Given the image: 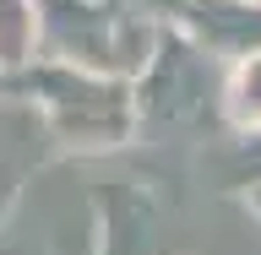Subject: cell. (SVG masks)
<instances>
[{
  "mask_svg": "<svg viewBox=\"0 0 261 255\" xmlns=\"http://www.w3.org/2000/svg\"><path fill=\"white\" fill-rule=\"evenodd\" d=\"M16 98L38 114L44 136L60 152H120L142 130L130 76H103L87 65L38 60L16 76Z\"/></svg>",
  "mask_w": 261,
  "mask_h": 255,
  "instance_id": "obj_1",
  "label": "cell"
},
{
  "mask_svg": "<svg viewBox=\"0 0 261 255\" xmlns=\"http://www.w3.org/2000/svg\"><path fill=\"white\" fill-rule=\"evenodd\" d=\"M38 27H44L38 60H65L130 81L158 44V22L136 0H38Z\"/></svg>",
  "mask_w": 261,
  "mask_h": 255,
  "instance_id": "obj_2",
  "label": "cell"
},
{
  "mask_svg": "<svg viewBox=\"0 0 261 255\" xmlns=\"http://www.w3.org/2000/svg\"><path fill=\"white\" fill-rule=\"evenodd\" d=\"M130 87H136L142 130L196 125L207 114V98H212V60L196 38H185V33L158 22V44H152V54H147V65L136 71Z\"/></svg>",
  "mask_w": 261,
  "mask_h": 255,
  "instance_id": "obj_3",
  "label": "cell"
},
{
  "mask_svg": "<svg viewBox=\"0 0 261 255\" xmlns=\"http://www.w3.org/2000/svg\"><path fill=\"white\" fill-rule=\"evenodd\" d=\"M98 255H169L158 244V201L142 190V179H109L98 185Z\"/></svg>",
  "mask_w": 261,
  "mask_h": 255,
  "instance_id": "obj_4",
  "label": "cell"
},
{
  "mask_svg": "<svg viewBox=\"0 0 261 255\" xmlns=\"http://www.w3.org/2000/svg\"><path fill=\"white\" fill-rule=\"evenodd\" d=\"M218 109H223V120L240 136H261V44L245 49L240 60H228Z\"/></svg>",
  "mask_w": 261,
  "mask_h": 255,
  "instance_id": "obj_5",
  "label": "cell"
},
{
  "mask_svg": "<svg viewBox=\"0 0 261 255\" xmlns=\"http://www.w3.org/2000/svg\"><path fill=\"white\" fill-rule=\"evenodd\" d=\"M44 54V27H38V0H0V71L22 76Z\"/></svg>",
  "mask_w": 261,
  "mask_h": 255,
  "instance_id": "obj_6",
  "label": "cell"
},
{
  "mask_svg": "<svg viewBox=\"0 0 261 255\" xmlns=\"http://www.w3.org/2000/svg\"><path fill=\"white\" fill-rule=\"evenodd\" d=\"M33 120L38 114L28 103H6L0 98V223H6V212H11L16 190H22V174H28V141H33Z\"/></svg>",
  "mask_w": 261,
  "mask_h": 255,
  "instance_id": "obj_7",
  "label": "cell"
},
{
  "mask_svg": "<svg viewBox=\"0 0 261 255\" xmlns=\"http://www.w3.org/2000/svg\"><path fill=\"white\" fill-rule=\"evenodd\" d=\"M245 207H250V212H256V217H261V179H256V185H250V190H245Z\"/></svg>",
  "mask_w": 261,
  "mask_h": 255,
  "instance_id": "obj_8",
  "label": "cell"
},
{
  "mask_svg": "<svg viewBox=\"0 0 261 255\" xmlns=\"http://www.w3.org/2000/svg\"><path fill=\"white\" fill-rule=\"evenodd\" d=\"M0 98H16V81L6 76V71H0Z\"/></svg>",
  "mask_w": 261,
  "mask_h": 255,
  "instance_id": "obj_9",
  "label": "cell"
},
{
  "mask_svg": "<svg viewBox=\"0 0 261 255\" xmlns=\"http://www.w3.org/2000/svg\"><path fill=\"white\" fill-rule=\"evenodd\" d=\"M234 6H245V11H261V0H234Z\"/></svg>",
  "mask_w": 261,
  "mask_h": 255,
  "instance_id": "obj_10",
  "label": "cell"
}]
</instances>
